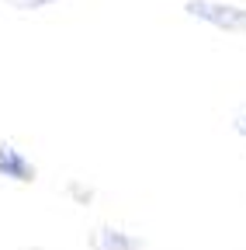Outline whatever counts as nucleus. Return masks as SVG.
Instances as JSON below:
<instances>
[{
	"instance_id": "nucleus-3",
	"label": "nucleus",
	"mask_w": 246,
	"mask_h": 250,
	"mask_svg": "<svg viewBox=\"0 0 246 250\" xmlns=\"http://www.w3.org/2000/svg\"><path fill=\"white\" fill-rule=\"evenodd\" d=\"M90 250H146V240L125 229H114V226H97L94 233L87 236Z\"/></svg>"
},
{
	"instance_id": "nucleus-5",
	"label": "nucleus",
	"mask_w": 246,
	"mask_h": 250,
	"mask_svg": "<svg viewBox=\"0 0 246 250\" xmlns=\"http://www.w3.org/2000/svg\"><path fill=\"white\" fill-rule=\"evenodd\" d=\"M66 195H70V198H76L80 205L94 202V191H90V188H83V184H76V181H70V184H66Z\"/></svg>"
},
{
	"instance_id": "nucleus-1",
	"label": "nucleus",
	"mask_w": 246,
	"mask_h": 250,
	"mask_svg": "<svg viewBox=\"0 0 246 250\" xmlns=\"http://www.w3.org/2000/svg\"><path fill=\"white\" fill-rule=\"evenodd\" d=\"M188 11L191 18L219 28V31H229V35H246V7H236V4H222V0H188Z\"/></svg>"
},
{
	"instance_id": "nucleus-7",
	"label": "nucleus",
	"mask_w": 246,
	"mask_h": 250,
	"mask_svg": "<svg viewBox=\"0 0 246 250\" xmlns=\"http://www.w3.org/2000/svg\"><path fill=\"white\" fill-rule=\"evenodd\" d=\"M28 250H32V247H28ZM35 250H38V247H35Z\"/></svg>"
},
{
	"instance_id": "nucleus-4",
	"label": "nucleus",
	"mask_w": 246,
	"mask_h": 250,
	"mask_svg": "<svg viewBox=\"0 0 246 250\" xmlns=\"http://www.w3.org/2000/svg\"><path fill=\"white\" fill-rule=\"evenodd\" d=\"M4 4H11L14 11H42L49 4H59V0H4Z\"/></svg>"
},
{
	"instance_id": "nucleus-2",
	"label": "nucleus",
	"mask_w": 246,
	"mask_h": 250,
	"mask_svg": "<svg viewBox=\"0 0 246 250\" xmlns=\"http://www.w3.org/2000/svg\"><path fill=\"white\" fill-rule=\"evenodd\" d=\"M0 177H7V181H18V184H32L38 177V167L28 160V156L11 146V143H0Z\"/></svg>"
},
{
	"instance_id": "nucleus-6",
	"label": "nucleus",
	"mask_w": 246,
	"mask_h": 250,
	"mask_svg": "<svg viewBox=\"0 0 246 250\" xmlns=\"http://www.w3.org/2000/svg\"><path fill=\"white\" fill-rule=\"evenodd\" d=\"M232 129H236L239 136H246V108H239V111L232 115Z\"/></svg>"
}]
</instances>
